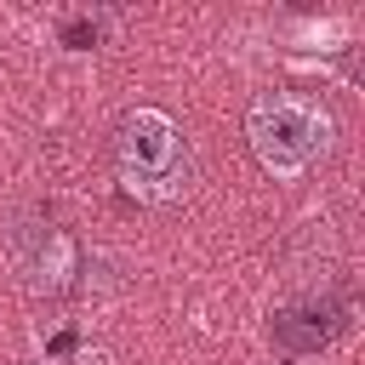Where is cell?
Segmentation results:
<instances>
[{"instance_id":"obj_1","label":"cell","mask_w":365,"mask_h":365,"mask_svg":"<svg viewBox=\"0 0 365 365\" xmlns=\"http://www.w3.org/2000/svg\"><path fill=\"white\" fill-rule=\"evenodd\" d=\"M331 137H336L331 108L302 97V91H262L245 114V143H251L257 165L279 182L314 171L331 154Z\"/></svg>"},{"instance_id":"obj_2","label":"cell","mask_w":365,"mask_h":365,"mask_svg":"<svg viewBox=\"0 0 365 365\" xmlns=\"http://www.w3.org/2000/svg\"><path fill=\"white\" fill-rule=\"evenodd\" d=\"M114 165L125 194H137L143 205H171L194 188V154L188 137L171 114L160 108H131L114 131Z\"/></svg>"}]
</instances>
